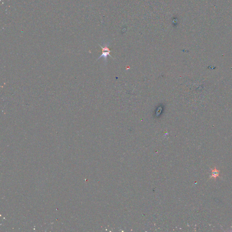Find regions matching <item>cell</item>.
I'll return each instance as SVG.
<instances>
[{
  "label": "cell",
  "mask_w": 232,
  "mask_h": 232,
  "mask_svg": "<svg viewBox=\"0 0 232 232\" xmlns=\"http://www.w3.org/2000/svg\"><path fill=\"white\" fill-rule=\"evenodd\" d=\"M99 45H100V46L101 47L102 49V54L101 56L98 57V59L97 61H98V59H100L103 57L104 58V59L105 63H107V57H108V56H109L110 57H111L112 58L114 59V58H113L112 56L110 55V52H112V51L110 50L109 48H108L109 43H107L106 44H104V46H101L100 44H99Z\"/></svg>",
  "instance_id": "obj_1"
},
{
  "label": "cell",
  "mask_w": 232,
  "mask_h": 232,
  "mask_svg": "<svg viewBox=\"0 0 232 232\" xmlns=\"http://www.w3.org/2000/svg\"><path fill=\"white\" fill-rule=\"evenodd\" d=\"M212 173L211 176H210V179L212 178H215V179H216L217 177H219V171L216 169V167H215L214 169H211Z\"/></svg>",
  "instance_id": "obj_2"
}]
</instances>
